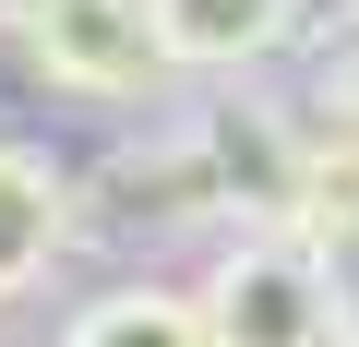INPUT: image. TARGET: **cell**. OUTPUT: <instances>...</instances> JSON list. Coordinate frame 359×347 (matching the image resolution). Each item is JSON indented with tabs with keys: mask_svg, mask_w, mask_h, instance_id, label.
Segmentation results:
<instances>
[{
	"mask_svg": "<svg viewBox=\"0 0 359 347\" xmlns=\"http://www.w3.org/2000/svg\"><path fill=\"white\" fill-rule=\"evenodd\" d=\"M323 275H335V347H359V228L323 240Z\"/></svg>",
	"mask_w": 359,
	"mask_h": 347,
	"instance_id": "8",
	"label": "cell"
},
{
	"mask_svg": "<svg viewBox=\"0 0 359 347\" xmlns=\"http://www.w3.org/2000/svg\"><path fill=\"white\" fill-rule=\"evenodd\" d=\"M96 204H108V228H144V240H168V228H228V180H216L204 120H144L132 144H108V156H96Z\"/></svg>",
	"mask_w": 359,
	"mask_h": 347,
	"instance_id": "4",
	"label": "cell"
},
{
	"mask_svg": "<svg viewBox=\"0 0 359 347\" xmlns=\"http://www.w3.org/2000/svg\"><path fill=\"white\" fill-rule=\"evenodd\" d=\"M48 13H60V0H0V36H36Z\"/></svg>",
	"mask_w": 359,
	"mask_h": 347,
	"instance_id": "9",
	"label": "cell"
},
{
	"mask_svg": "<svg viewBox=\"0 0 359 347\" xmlns=\"http://www.w3.org/2000/svg\"><path fill=\"white\" fill-rule=\"evenodd\" d=\"M60 347H216V335H204V299H192V287L132 275V287L84 299V311L60 323Z\"/></svg>",
	"mask_w": 359,
	"mask_h": 347,
	"instance_id": "7",
	"label": "cell"
},
{
	"mask_svg": "<svg viewBox=\"0 0 359 347\" xmlns=\"http://www.w3.org/2000/svg\"><path fill=\"white\" fill-rule=\"evenodd\" d=\"M0 347H13V335H0Z\"/></svg>",
	"mask_w": 359,
	"mask_h": 347,
	"instance_id": "10",
	"label": "cell"
},
{
	"mask_svg": "<svg viewBox=\"0 0 359 347\" xmlns=\"http://www.w3.org/2000/svg\"><path fill=\"white\" fill-rule=\"evenodd\" d=\"M192 299L216 347H335V275L299 228H228Z\"/></svg>",
	"mask_w": 359,
	"mask_h": 347,
	"instance_id": "1",
	"label": "cell"
},
{
	"mask_svg": "<svg viewBox=\"0 0 359 347\" xmlns=\"http://www.w3.org/2000/svg\"><path fill=\"white\" fill-rule=\"evenodd\" d=\"M25 60H36V84L96 96V108H144V96L180 84V60L156 36V0H60V13L25 36Z\"/></svg>",
	"mask_w": 359,
	"mask_h": 347,
	"instance_id": "3",
	"label": "cell"
},
{
	"mask_svg": "<svg viewBox=\"0 0 359 347\" xmlns=\"http://www.w3.org/2000/svg\"><path fill=\"white\" fill-rule=\"evenodd\" d=\"M204 144H216V180H228V228H299L311 204V120L264 84H204Z\"/></svg>",
	"mask_w": 359,
	"mask_h": 347,
	"instance_id": "2",
	"label": "cell"
},
{
	"mask_svg": "<svg viewBox=\"0 0 359 347\" xmlns=\"http://www.w3.org/2000/svg\"><path fill=\"white\" fill-rule=\"evenodd\" d=\"M72 228H84V180H72L48 144L0 132V299L48 287L60 252H72Z\"/></svg>",
	"mask_w": 359,
	"mask_h": 347,
	"instance_id": "5",
	"label": "cell"
},
{
	"mask_svg": "<svg viewBox=\"0 0 359 347\" xmlns=\"http://www.w3.org/2000/svg\"><path fill=\"white\" fill-rule=\"evenodd\" d=\"M156 36L192 84H252V60L299 36V0H156Z\"/></svg>",
	"mask_w": 359,
	"mask_h": 347,
	"instance_id": "6",
	"label": "cell"
}]
</instances>
